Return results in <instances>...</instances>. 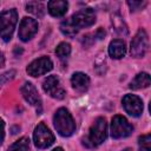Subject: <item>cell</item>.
Masks as SVG:
<instances>
[{
    "label": "cell",
    "mask_w": 151,
    "mask_h": 151,
    "mask_svg": "<svg viewBox=\"0 0 151 151\" xmlns=\"http://www.w3.org/2000/svg\"><path fill=\"white\" fill-rule=\"evenodd\" d=\"M96 22V14L92 8H85L74 13L71 18L64 20L60 25V31L67 37H74L79 29L92 26Z\"/></svg>",
    "instance_id": "6da1fadb"
},
{
    "label": "cell",
    "mask_w": 151,
    "mask_h": 151,
    "mask_svg": "<svg viewBox=\"0 0 151 151\" xmlns=\"http://www.w3.org/2000/svg\"><path fill=\"white\" fill-rule=\"evenodd\" d=\"M53 123L57 132L63 137H70L76 131V123L73 120V117L65 107H61L55 112Z\"/></svg>",
    "instance_id": "7a4b0ae2"
},
{
    "label": "cell",
    "mask_w": 151,
    "mask_h": 151,
    "mask_svg": "<svg viewBox=\"0 0 151 151\" xmlns=\"http://www.w3.org/2000/svg\"><path fill=\"white\" fill-rule=\"evenodd\" d=\"M107 137V124L105 118L99 117L96 119V122L91 125L87 137L84 139V144H86L90 147H94L100 145L105 142Z\"/></svg>",
    "instance_id": "3957f363"
},
{
    "label": "cell",
    "mask_w": 151,
    "mask_h": 151,
    "mask_svg": "<svg viewBox=\"0 0 151 151\" xmlns=\"http://www.w3.org/2000/svg\"><path fill=\"white\" fill-rule=\"evenodd\" d=\"M18 22V13L14 8L6 9L0 15V38L4 41L12 39L15 25Z\"/></svg>",
    "instance_id": "277c9868"
},
{
    "label": "cell",
    "mask_w": 151,
    "mask_h": 151,
    "mask_svg": "<svg viewBox=\"0 0 151 151\" xmlns=\"http://www.w3.org/2000/svg\"><path fill=\"white\" fill-rule=\"evenodd\" d=\"M133 131V126L127 122V119L120 114L112 118L111 122V136L114 139L129 137Z\"/></svg>",
    "instance_id": "5b68a950"
},
{
    "label": "cell",
    "mask_w": 151,
    "mask_h": 151,
    "mask_svg": "<svg viewBox=\"0 0 151 151\" xmlns=\"http://www.w3.org/2000/svg\"><path fill=\"white\" fill-rule=\"evenodd\" d=\"M33 142L38 149H46L53 144L54 136L44 123H39L33 132Z\"/></svg>",
    "instance_id": "8992f818"
},
{
    "label": "cell",
    "mask_w": 151,
    "mask_h": 151,
    "mask_svg": "<svg viewBox=\"0 0 151 151\" xmlns=\"http://www.w3.org/2000/svg\"><path fill=\"white\" fill-rule=\"evenodd\" d=\"M149 48V37L144 29H139L131 40L130 53L133 58H143Z\"/></svg>",
    "instance_id": "52a82bcc"
},
{
    "label": "cell",
    "mask_w": 151,
    "mask_h": 151,
    "mask_svg": "<svg viewBox=\"0 0 151 151\" xmlns=\"http://www.w3.org/2000/svg\"><path fill=\"white\" fill-rule=\"evenodd\" d=\"M53 67V63L48 57H40L35 60H33L27 66V73L32 77H39L47 72H50Z\"/></svg>",
    "instance_id": "ba28073f"
},
{
    "label": "cell",
    "mask_w": 151,
    "mask_h": 151,
    "mask_svg": "<svg viewBox=\"0 0 151 151\" xmlns=\"http://www.w3.org/2000/svg\"><path fill=\"white\" fill-rule=\"evenodd\" d=\"M42 88L52 98L63 99L65 97V90L63 88L60 80L57 76H48L42 83Z\"/></svg>",
    "instance_id": "9c48e42d"
},
{
    "label": "cell",
    "mask_w": 151,
    "mask_h": 151,
    "mask_svg": "<svg viewBox=\"0 0 151 151\" xmlns=\"http://www.w3.org/2000/svg\"><path fill=\"white\" fill-rule=\"evenodd\" d=\"M38 32V22L28 17L22 18L20 25H19V38L22 41H28L31 40Z\"/></svg>",
    "instance_id": "30bf717a"
},
{
    "label": "cell",
    "mask_w": 151,
    "mask_h": 151,
    "mask_svg": "<svg viewBox=\"0 0 151 151\" xmlns=\"http://www.w3.org/2000/svg\"><path fill=\"white\" fill-rule=\"evenodd\" d=\"M21 93L26 101H28L32 106L35 107L37 112L41 113V98L35 88V86L32 83H25L21 87Z\"/></svg>",
    "instance_id": "8fae6325"
},
{
    "label": "cell",
    "mask_w": 151,
    "mask_h": 151,
    "mask_svg": "<svg viewBox=\"0 0 151 151\" xmlns=\"http://www.w3.org/2000/svg\"><path fill=\"white\" fill-rule=\"evenodd\" d=\"M123 106L125 111L132 117H139L143 112V101L139 97L134 94H125L123 100Z\"/></svg>",
    "instance_id": "7c38bea8"
},
{
    "label": "cell",
    "mask_w": 151,
    "mask_h": 151,
    "mask_svg": "<svg viewBox=\"0 0 151 151\" xmlns=\"http://www.w3.org/2000/svg\"><path fill=\"white\" fill-rule=\"evenodd\" d=\"M71 84L73 88L77 90L78 92H85L90 86V78L87 74L83 72H76L71 78Z\"/></svg>",
    "instance_id": "4fadbf2b"
},
{
    "label": "cell",
    "mask_w": 151,
    "mask_h": 151,
    "mask_svg": "<svg viewBox=\"0 0 151 151\" xmlns=\"http://www.w3.org/2000/svg\"><path fill=\"white\" fill-rule=\"evenodd\" d=\"M47 8L52 17H63L67 12L68 2L64 0H52V1H48Z\"/></svg>",
    "instance_id": "5bb4252c"
},
{
    "label": "cell",
    "mask_w": 151,
    "mask_h": 151,
    "mask_svg": "<svg viewBox=\"0 0 151 151\" xmlns=\"http://www.w3.org/2000/svg\"><path fill=\"white\" fill-rule=\"evenodd\" d=\"M126 53V45L120 39H114L109 45V54L113 59H120Z\"/></svg>",
    "instance_id": "9a60e30c"
},
{
    "label": "cell",
    "mask_w": 151,
    "mask_h": 151,
    "mask_svg": "<svg viewBox=\"0 0 151 151\" xmlns=\"http://www.w3.org/2000/svg\"><path fill=\"white\" fill-rule=\"evenodd\" d=\"M150 85V76L146 72H142L138 73L130 83V88L132 90H140V88H145L149 87Z\"/></svg>",
    "instance_id": "2e32d148"
},
{
    "label": "cell",
    "mask_w": 151,
    "mask_h": 151,
    "mask_svg": "<svg viewBox=\"0 0 151 151\" xmlns=\"http://www.w3.org/2000/svg\"><path fill=\"white\" fill-rule=\"evenodd\" d=\"M111 22L113 25V28L119 33V34H123V35H126L127 34V27L123 20V18L120 17L119 13H113L112 17H111Z\"/></svg>",
    "instance_id": "e0dca14e"
},
{
    "label": "cell",
    "mask_w": 151,
    "mask_h": 151,
    "mask_svg": "<svg viewBox=\"0 0 151 151\" xmlns=\"http://www.w3.org/2000/svg\"><path fill=\"white\" fill-rule=\"evenodd\" d=\"M26 11L34 14L38 18H41L45 13V6L40 1H29L26 5Z\"/></svg>",
    "instance_id": "ac0fdd59"
},
{
    "label": "cell",
    "mask_w": 151,
    "mask_h": 151,
    "mask_svg": "<svg viewBox=\"0 0 151 151\" xmlns=\"http://www.w3.org/2000/svg\"><path fill=\"white\" fill-rule=\"evenodd\" d=\"M29 150V139L26 137L20 138L19 140L14 142L7 151H28Z\"/></svg>",
    "instance_id": "d6986e66"
},
{
    "label": "cell",
    "mask_w": 151,
    "mask_h": 151,
    "mask_svg": "<svg viewBox=\"0 0 151 151\" xmlns=\"http://www.w3.org/2000/svg\"><path fill=\"white\" fill-rule=\"evenodd\" d=\"M55 54L60 59H65L71 54V45L67 42H60L55 48Z\"/></svg>",
    "instance_id": "ffe728a7"
},
{
    "label": "cell",
    "mask_w": 151,
    "mask_h": 151,
    "mask_svg": "<svg viewBox=\"0 0 151 151\" xmlns=\"http://www.w3.org/2000/svg\"><path fill=\"white\" fill-rule=\"evenodd\" d=\"M138 140H139L138 143H139L140 150H143V151H151V136L149 133L140 136Z\"/></svg>",
    "instance_id": "44dd1931"
},
{
    "label": "cell",
    "mask_w": 151,
    "mask_h": 151,
    "mask_svg": "<svg viewBox=\"0 0 151 151\" xmlns=\"http://www.w3.org/2000/svg\"><path fill=\"white\" fill-rule=\"evenodd\" d=\"M14 76H15V71H14V70L7 71V72H5L4 74H1V76H0V86H1V85H4L5 83H7L8 80L13 79V77H14Z\"/></svg>",
    "instance_id": "7402d4cb"
},
{
    "label": "cell",
    "mask_w": 151,
    "mask_h": 151,
    "mask_svg": "<svg viewBox=\"0 0 151 151\" xmlns=\"http://www.w3.org/2000/svg\"><path fill=\"white\" fill-rule=\"evenodd\" d=\"M127 5L130 6L132 11H137V9L143 8L146 5V2L145 1H127Z\"/></svg>",
    "instance_id": "603a6c76"
},
{
    "label": "cell",
    "mask_w": 151,
    "mask_h": 151,
    "mask_svg": "<svg viewBox=\"0 0 151 151\" xmlns=\"http://www.w3.org/2000/svg\"><path fill=\"white\" fill-rule=\"evenodd\" d=\"M4 138H5V123H4V120L0 118V145H1L2 142H4Z\"/></svg>",
    "instance_id": "cb8c5ba5"
},
{
    "label": "cell",
    "mask_w": 151,
    "mask_h": 151,
    "mask_svg": "<svg viewBox=\"0 0 151 151\" xmlns=\"http://www.w3.org/2000/svg\"><path fill=\"white\" fill-rule=\"evenodd\" d=\"M104 35H105V31L100 27V28H98V31L96 32V37L98 38V39H101V38H104Z\"/></svg>",
    "instance_id": "d4e9b609"
},
{
    "label": "cell",
    "mask_w": 151,
    "mask_h": 151,
    "mask_svg": "<svg viewBox=\"0 0 151 151\" xmlns=\"http://www.w3.org/2000/svg\"><path fill=\"white\" fill-rule=\"evenodd\" d=\"M5 65V57H4V53L0 52V67H4Z\"/></svg>",
    "instance_id": "484cf974"
},
{
    "label": "cell",
    "mask_w": 151,
    "mask_h": 151,
    "mask_svg": "<svg viewBox=\"0 0 151 151\" xmlns=\"http://www.w3.org/2000/svg\"><path fill=\"white\" fill-rule=\"evenodd\" d=\"M52 151H64V150H63L61 147H55V149H54V150H52Z\"/></svg>",
    "instance_id": "4316f807"
}]
</instances>
